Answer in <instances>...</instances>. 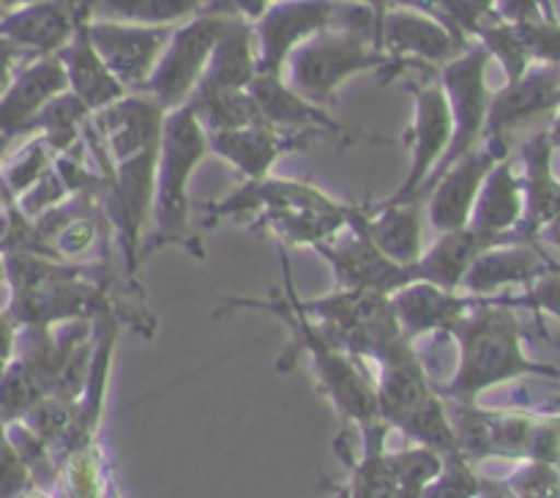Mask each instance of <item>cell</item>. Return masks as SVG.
I'll list each match as a JSON object with an SVG mask.
<instances>
[{
  "mask_svg": "<svg viewBox=\"0 0 560 498\" xmlns=\"http://www.w3.org/2000/svg\"><path fill=\"white\" fill-rule=\"evenodd\" d=\"M282 268V293H273L271 299H241V296H230V299H222V304L230 306V310H266L271 315H277L290 332V345L282 359L277 361V370H288L295 361V356L306 354L323 392H326V397L331 399L334 408L339 410L342 419H348L359 430L381 421L375 378L370 375L364 361L350 354L320 321L310 317L299 306V293H295L293 274H290V257L284 246Z\"/></svg>",
  "mask_w": 560,
  "mask_h": 498,
  "instance_id": "6da1fadb",
  "label": "cell"
},
{
  "mask_svg": "<svg viewBox=\"0 0 560 498\" xmlns=\"http://www.w3.org/2000/svg\"><path fill=\"white\" fill-rule=\"evenodd\" d=\"M448 337L457 343V367L446 383H435L448 403H476L479 394L512 378L541 372L556 375L552 367L536 364L523 348V323L517 296H479L476 304L452 326Z\"/></svg>",
  "mask_w": 560,
  "mask_h": 498,
  "instance_id": "7a4b0ae2",
  "label": "cell"
},
{
  "mask_svg": "<svg viewBox=\"0 0 560 498\" xmlns=\"http://www.w3.org/2000/svg\"><path fill=\"white\" fill-rule=\"evenodd\" d=\"M9 277V317L20 326H60L69 321H96L107 315V285L88 277V266L33 252H9L3 260Z\"/></svg>",
  "mask_w": 560,
  "mask_h": 498,
  "instance_id": "3957f363",
  "label": "cell"
},
{
  "mask_svg": "<svg viewBox=\"0 0 560 498\" xmlns=\"http://www.w3.org/2000/svg\"><path fill=\"white\" fill-rule=\"evenodd\" d=\"M208 153H211L208 131L195 109L189 104L170 109L167 118H164L156 162V192H153L151 219L156 224V233L151 235V246H145V252L178 244L202 257L200 241L191 233L189 222V181Z\"/></svg>",
  "mask_w": 560,
  "mask_h": 498,
  "instance_id": "277c9868",
  "label": "cell"
},
{
  "mask_svg": "<svg viewBox=\"0 0 560 498\" xmlns=\"http://www.w3.org/2000/svg\"><path fill=\"white\" fill-rule=\"evenodd\" d=\"M377 403L381 419L419 447L438 454L459 452L446 399L438 394L430 370L421 361L416 345L377 364Z\"/></svg>",
  "mask_w": 560,
  "mask_h": 498,
  "instance_id": "5b68a950",
  "label": "cell"
},
{
  "mask_svg": "<svg viewBox=\"0 0 560 498\" xmlns=\"http://www.w3.org/2000/svg\"><path fill=\"white\" fill-rule=\"evenodd\" d=\"M299 306L310 317L320 321L361 361L383 364L413 345L405 337L392 296L386 293L334 288L320 299L299 296Z\"/></svg>",
  "mask_w": 560,
  "mask_h": 498,
  "instance_id": "8992f818",
  "label": "cell"
},
{
  "mask_svg": "<svg viewBox=\"0 0 560 498\" xmlns=\"http://www.w3.org/2000/svg\"><path fill=\"white\" fill-rule=\"evenodd\" d=\"M383 66H386V55L377 49L370 33L331 25L290 55L282 77L295 93L320 107H328L350 77L381 71Z\"/></svg>",
  "mask_w": 560,
  "mask_h": 498,
  "instance_id": "52a82bcc",
  "label": "cell"
},
{
  "mask_svg": "<svg viewBox=\"0 0 560 498\" xmlns=\"http://www.w3.org/2000/svg\"><path fill=\"white\" fill-rule=\"evenodd\" d=\"M470 44L474 42L454 33L430 11L413 9V5H392L381 14V27H377V47L386 55V66L377 71V77L386 85L410 71L441 69Z\"/></svg>",
  "mask_w": 560,
  "mask_h": 498,
  "instance_id": "ba28073f",
  "label": "cell"
},
{
  "mask_svg": "<svg viewBox=\"0 0 560 498\" xmlns=\"http://www.w3.org/2000/svg\"><path fill=\"white\" fill-rule=\"evenodd\" d=\"M490 60V53H487L479 42H474L468 49H463L457 58H452L448 63H443L441 69H438V77H441V85L448 99V109H452L454 135L452 142H448V151L443 153L438 167L432 170V175L427 178L421 197L430 192V186L435 184L454 162H459L465 153L474 151L481 142V137H485L487 109H490L492 99L490 85H487Z\"/></svg>",
  "mask_w": 560,
  "mask_h": 498,
  "instance_id": "9c48e42d",
  "label": "cell"
},
{
  "mask_svg": "<svg viewBox=\"0 0 560 498\" xmlns=\"http://www.w3.org/2000/svg\"><path fill=\"white\" fill-rule=\"evenodd\" d=\"M224 25L228 16L213 11H200L191 20L175 25L156 69L142 85V93H148L164 113L184 107L206 71Z\"/></svg>",
  "mask_w": 560,
  "mask_h": 498,
  "instance_id": "30bf717a",
  "label": "cell"
},
{
  "mask_svg": "<svg viewBox=\"0 0 560 498\" xmlns=\"http://www.w3.org/2000/svg\"><path fill=\"white\" fill-rule=\"evenodd\" d=\"M312 250L331 266L334 288L375 290V293L394 296L405 285L419 282L416 266L394 263L392 257L377 250L375 241L364 230V222H361V206H350L348 224Z\"/></svg>",
  "mask_w": 560,
  "mask_h": 498,
  "instance_id": "8fae6325",
  "label": "cell"
},
{
  "mask_svg": "<svg viewBox=\"0 0 560 498\" xmlns=\"http://www.w3.org/2000/svg\"><path fill=\"white\" fill-rule=\"evenodd\" d=\"M408 88L413 91V126H410L408 137L413 142L410 148V170L405 175L402 184L392 192L383 202H405V200H421V189H424L427 178L443 153L448 151V142L454 135L452 109H448L446 91L441 85L438 69L421 71L419 80H410Z\"/></svg>",
  "mask_w": 560,
  "mask_h": 498,
  "instance_id": "7c38bea8",
  "label": "cell"
},
{
  "mask_svg": "<svg viewBox=\"0 0 560 498\" xmlns=\"http://www.w3.org/2000/svg\"><path fill=\"white\" fill-rule=\"evenodd\" d=\"M345 0H271L255 20L257 74H284L290 55L337 25Z\"/></svg>",
  "mask_w": 560,
  "mask_h": 498,
  "instance_id": "4fadbf2b",
  "label": "cell"
},
{
  "mask_svg": "<svg viewBox=\"0 0 560 498\" xmlns=\"http://www.w3.org/2000/svg\"><path fill=\"white\" fill-rule=\"evenodd\" d=\"M560 107V66L530 63L520 80L506 82L501 91L492 93L487 109L485 137L503 153H512V137L534 120L552 118Z\"/></svg>",
  "mask_w": 560,
  "mask_h": 498,
  "instance_id": "5bb4252c",
  "label": "cell"
},
{
  "mask_svg": "<svg viewBox=\"0 0 560 498\" xmlns=\"http://www.w3.org/2000/svg\"><path fill=\"white\" fill-rule=\"evenodd\" d=\"M252 99H255L257 109H260L262 120L271 124L279 131H293V135L304 137H339V140H366L375 146H388L392 140L377 137L372 131L355 129V126L342 124L334 115L326 113V107L310 102L301 93L284 82L282 74H257L249 85Z\"/></svg>",
  "mask_w": 560,
  "mask_h": 498,
  "instance_id": "9a60e30c",
  "label": "cell"
},
{
  "mask_svg": "<svg viewBox=\"0 0 560 498\" xmlns=\"http://www.w3.org/2000/svg\"><path fill=\"white\" fill-rule=\"evenodd\" d=\"M82 0H33L0 14V47L20 58L58 55L85 16Z\"/></svg>",
  "mask_w": 560,
  "mask_h": 498,
  "instance_id": "2e32d148",
  "label": "cell"
},
{
  "mask_svg": "<svg viewBox=\"0 0 560 498\" xmlns=\"http://www.w3.org/2000/svg\"><path fill=\"white\" fill-rule=\"evenodd\" d=\"M170 25L88 20V36L126 91H142L170 42Z\"/></svg>",
  "mask_w": 560,
  "mask_h": 498,
  "instance_id": "e0dca14e",
  "label": "cell"
},
{
  "mask_svg": "<svg viewBox=\"0 0 560 498\" xmlns=\"http://www.w3.org/2000/svg\"><path fill=\"white\" fill-rule=\"evenodd\" d=\"M503 153L492 142L481 140L470 153H465L459 162H454L435 184L430 186L421 200L427 208V224L435 230L438 235L448 233V230L468 228L470 213H474L476 197H479L481 184H485L487 173L501 162Z\"/></svg>",
  "mask_w": 560,
  "mask_h": 498,
  "instance_id": "ac0fdd59",
  "label": "cell"
},
{
  "mask_svg": "<svg viewBox=\"0 0 560 498\" xmlns=\"http://www.w3.org/2000/svg\"><path fill=\"white\" fill-rule=\"evenodd\" d=\"M560 268L539 241H512L481 252L465 274L459 290L470 296H501L530 288L541 274Z\"/></svg>",
  "mask_w": 560,
  "mask_h": 498,
  "instance_id": "d6986e66",
  "label": "cell"
},
{
  "mask_svg": "<svg viewBox=\"0 0 560 498\" xmlns=\"http://www.w3.org/2000/svg\"><path fill=\"white\" fill-rule=\"evenodd\" d=\"M63 91H69V85L58 55L22 60L0 93V135L11 140L27 135L33 118Z\"/></svg>",
  "mask_w": 560,
  "mask_h": 498,
  "instance_id": "ffe728a7",
  "label": "cell"
},
{
  "mask_svg": "<svg viewBox=\"0 0 560 498\" xmlns=\"http://www.w3.org/2000/svg\"><path fill=\"white\" fill-rule=\"evenodd\" d=\"M306 142H310V137L293 135V131H279L271 124H266V120L241 126V129L211 131L208 135L211 153L233 164L244 181H257L271 175L273 164H277L282 153L304 148Z\"/></svg>",
  "mask_w": 560,
  "mask_h": 498,
  "instance_id": "44dd1931",
  "label": "cell"
},
{
  "mask_svg": "<svg viewBox=\"0 0 560 498\" xmlns=\"http://www.w3.org/2000/svg\"><path fill=\"white\" fill-rule=\"evenodd\" d=\"M476 299L479 296L463 290H446L432 282H410L392 296V304L405 337L416 345V339L427 334L448 337L454 323L476 304Z\"/></svg>",
  "mask_w": 560,
  "mask_h": 498,
  "instance_id": "7402d4cb",
  "label": "cell"
},
{
  "mask_svg": "<svg viewBox=\"0 0 560 498\" xmlns=\"http://www.w3.org/2000/svg\"><path fill=\"white\" fill-rule=\"evenodd\" d=\"M257 77V42L255 22L244 16H228L222 36L208 58L206 71L197 82L191 96H208V93L249 91L252 80Z\"/></svg>",
  "mask_w": 560,
  "mask_h": 498,
  "instance_id": "603a6c76",
  "label": "cell"
},
{
  "mask_svg": "<svg viewBox=\"0 0 560 498\" xmlns=\"http://www.w3.org/2000/svg\"><path fill=\"white\" fill-rule=\"evenodd\" d=\"M361 222L377 250L394 263L416 266L424 255V230L427 208L424 200L405 202H377V206H361Z\"/></svg>",
  "mask_w": 560,
  "mask_h": 498,
  "instance_id": "cb8c5ba5",
  "label": "cell"
},
{
  "mask_svg": "<svg viewBox=\"0 0 560 498\" xmlns=\"http://www.w3.org/2000/svg\"><path fill=\"white\" fill-rule=\"evenodd\" d=\"M512 241H525L523 235H490L476 228H459L441 233L435 244L427 246L421 260L416 263L419 282H432L438 288L459 290L465 274L474 266L481 252L492 250L498 244H512Z\"/></svg>",
  "mask_w": 560,
  "mask_h": 498,
  "instance_id": "d4e9b609",
  "label": "cell"
},
{
  "mask_svg": "<svg viewBox=\"0 0 560 498\" xmlns=\"http://www.w3.org/2000/svg\"><path fill=\"white\" fill-rule=\"evenodd\" d=\"M88 20H91L88 14L82 16L74 36L58 53V60L66 71V85H69L71 96L80 99L91 113H96V109L118 102L129 91L115 80V74L107 69L96 47H93L91 36H88Z\"/></svg>",
  "mask_w": 560,
  "mask_h": 498,
  "instance_id": "484cf974",
  "label": "cell"
},
{
  "mask_svg": "<svg viewBox=\"0 0 560 498\" xmlns=\"http://www.w3.org/2000/svg\"><path fill=\"white\" fill-rule=\"evenodd\" d=\"M525 217V192L523 178L517 173L514 157H503L495 167L487 173L476 197L470 228L490 235H520L517 228ZM528 241V239H525Z\"/></svg>",
  "mask_w": 560,
  "mask_h": 498,
  "instance_id": "4316f807",
  "label": "cell"
},
{
  "mask_svg": "<svg viewBox=\"0 0 560 498\" xmlns=\"http://www.w3.org/2000/svg\"><path fill=\"white\" fill-rule=\"evenodd\" d=\"M208 0H82L91 20L135 22V25H180L206 11Z\"/></svg>",
  "mask_w": 560,
  "mask_h": 498,
  "instance_id": "83f0119b",
  "label": "cell"
},
{
  "mask_svg": "<svg viewBox=\"0 0 560 498\" xmlns=\"http://www.w3.org/2000/svg\"><path fill=\"white\" fill-rule=\"evenodd\" d=\"M191 109L197 113L200 124L206 126V131H228V129H241V126H249L262 120L260 109H257L255 99L249 91H228V93H208V96H191L189 102Z\"/></svg>",
  "mask_w": 560,
  "mask_h": 498,
  "instance_id": "f1b7e54d",
  "label": "cell"
},
{
  "mask_svg": "<svg viewBox=\"0 0 560 498\" xmlns=\"http://www.w3.org/2000/svg\"><path fill=\"white\" fill-rule=\"evenodd\" d=\"M474 42H479L481 47L490 53V58L501 63L506 82L520 80V77L530 69V63H534L523 36H520L517 22H509L503 20V16H495V20L487 22V25L476 33Z\"/></svg>",
  "mask_w": 560,
  "mask_h": 498,
  "instance_id": "f546056e",
  "label": "cell"
},
{
  "mask_svg": "<svg viewBox=\"0 0 560 498\" xmlns=\"http://www.w3.org/2000/svg\"><path fill=\"white\" fill-rule=\"evenodd\" d=\"M55 162V151L42 140L38 135H31V142L16 151V157L11 159L3 167V175H0V192H3L9 200H16V197L25 195Z\"/></svg>",
  "mask_w": 560,
  "mask_h": 498,
  "instance_id": "4dcf8cb0",
  "label": "cell"
},
{
  "mask_svg": "<svg viewBox=\"0 0 560 498\" xmlns=\"http://www.w3.org/2000/svg\"><path fill=\"white\" fill-rule=\"evenodd\" d=\"M481 479L463 452L443 454L441 471L430 479L421 498H476Z\"/></svg>",
  "mask_w": 560,
  "mask_h": 498,
  "instance_id": "1f68e13d",
  "label": "cell"
},
{
  "mask_svg": "<svg viewBox=\"0 0 560 498\" xmlns=\"http://www.w3.org/2000/svg\"><path fill=\"white\" fill-rule=\"evenodd\" d=\"M430 5L438 20L446 22L454 33H459L468 42H474L476 33L487 22L501 16L495 0H430Z\"/></svg>",
  "mask_w": 560,
  "mask_h": 498,
  "instance_id": "d6a6232c",
  "label": "cell"
},
{
  "mask_svg": "<svg viewBox=\"0 0 560 498\" xmlns=\"http://www.w3.org/2000/svg\"><path fill=\"white\" fill-rule=\"evenodd\" d=\"M520 36L534 63L560 66V20H530L517 22Z\"/></svg>",
  "mask_w": 560,
  "mask_h": 498,
  "instance_id": "836d02e7",
  "label": "cell"
},
{
  "mask_svg": "<svg viewBox=\"0 0 560 498\" xmlns=\"http://www.w3.org/2000/svg\"><path fill=\"white\" fill-rule=\"evenodd\" d=\"M31 487V468H27L25 460L20 458L14 443L9 441L3 425H0V498H20L22 493H27Z\"/></svg>",
  "mask_w": 560,
  "mask_h": 498,
  "instance_id": "e575fe53",
  "label": "cell"
},
{
  "mask_svg": "<svg viewBox=\"0 0 560 498\" xmlns=\"http://www.w3.org/2000/svg\"><path fill=\"white\" fill-rule=\"evenodd\" d=\"M517 306H528L536 315L547 312V315L560 317V268L541 274L530 288H525L517 296Z\"/></svg>",
  "mask_w": 560,
  "mask_h": 498,
  "instance_id": "d590c367",
  "label": "cell"
},
{
  "mask_svg": "<svg viewBox=\"0 0 560 498\" xmlns=\"http://www.w3.org/2000/svg\"><path fill=\"white\" fill-rule=\"evenodd\" d=\"M498 14L509 22H530V20H556L552 0H495Z\"/></svg>",
  "mask_w": 560,
  "mask_h": 498,
  "instance_id": "8d00e7d4",
  "label": "cell"
},
{
  "mask_svg": "<svg viewBox=\"0 0 560 498\" xmlns=\"http://www.w3.org/2000/svg\"><path fill=\"white\" fill-rule=\"evenodd\" d=\"M266 5L268 0H208L206 11L224 16H244V20L255 22L266 11Z\"/></svg>",
  "mask_w": 560,
  "mask_h": 498,
  "instance_id": "74e56055",
  "label": "cell"
},
{
  "mask_svg": "<svg viewBox=\"0 0 560 498\" xmlns=\"http://www.w3.org/2000/svg\"><path fill=\"white\" fill-rule=\"evenodd\" d=\"M268 3H271V0H268ZM355 3H366V5H372L375 11H386V9H392V5H413V9L430 11V14L435 16V11H432V5L427 3V0H355Z\"/></svg>",
  "mask_w": 560,
  "mask_h": 498,
  "instance_id": "f35d334b",
  "label": "cell"
},
{
  "mask_svg": "<svg viewBox=\"0 0 560 498\" xmlns=\"http://www.w3.org/2000/svg\"><path fill=\"white\" fill-rule=\"evenodd\" d=\"M547 135H550V142L556 151H560V107L552 113L550 124H547Z\"/></svg>",
  "mask_w": 560,
  "mask_h": 498,
  "instance_id": "ab89813d",
  "label": "cell"
},
{
  "mask_svg": "<svg viewBox=\"0 0 560 498\" xmlns=\"http://www.w3.org/2000/svg\"><path fill=\"white\" fill-rule=\"evenodd\" d=\"M102 498H124V496H120V490H118V482H115V476H113V468H109L107 482H104V496Z\"/></svg>",
  "mask_w": 560,
  "mask_h": 498,
  "instance_id": "60d3db41",
  "label": "cell"
},
{
  "mask_svg": "<svg viewBox=\"0 0 560 498\" xmlns=\"http://www.w3.org/2000/svg\"><path fill=\"white\" fill-rule=\"evenodd\" d=\"M20 498H52V493L44 490V487H31V490L22 493Z\"/></svg>",
  "mask_w": 560,
  "mask_h": 498,
  "instance_id": "b9f144b4",
  "label": "cell"
},
{
  "mask_svg": "<svg viewBox=\"0 0 560 498\" xmlns=\"http://www.w3.org/2000/svg\"><path fill=\"white\" fill-rule=\"evenodd\" d=\"M25 3H33V0H0V5H3V11L16 9V5H25Z\"/></svg>",
  "mask_w": 560,
  "mask_h": 498,
  "instance_id": "7bdbcfd3",
  "label": "cell"
},
{
  "mask_svg": "<svg viewBox=\"0 0 560 498\" xmlns=\"http://www.w3.org/2000/svg\"><path fill=\"white\" fill-rule=\"evenodd\" d=\"M427 3H430V0H427Z\"/></svg>",
  "mask_w": 560,
  "mask_h": 498,
  "instance_id": "ee69618b",
  "label": "cell"
}]
</instances>
